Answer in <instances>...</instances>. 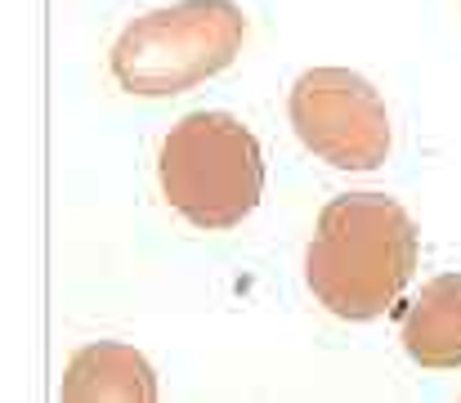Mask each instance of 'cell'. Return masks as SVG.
<instances>
[{"mask_svg": "<svg viewBox=\"0 0 461 403\" xmlns=\"http://www.w3.org/2000/svg\"><path fill=\"white\" fill-rule=\"evenodd\" d=\"M417 256L421 234L394 197L345 193L318 215L305 252V282L322 309L363 323L399 305L417 273Z\"/></svg>", "mask_w": 461, "mask_h": 403, "instance_id": "obj_1", "label": "cell"}, {"mask_svg": "<svg viewBox=\"0 0 461 403\" xmlns=\"http://www.w3.org/2000/svg\"><path fill=\"white\" fill-rule=\"evenodd\" d=\"M161 193L197 229L242 224L265 188L260 139L229 113H188L161 143Z\"/></svg>", "mask_w": 461, "mask_h": 403, "instance_id": "obj_2", "label": "cell"}, {"mask_svg": "<svg viewBox=\"0 0 461 403\" xmlns=\"http://www.w3.org/2000/svg\"><path fill=\"white\" fill-rule=\"evenodd\" d=\"M247 36V18L233 0H179L140 14L113 45V77L144 99L184 95L224 72Z\"/></svg>", "mask_w": 461, "mask_h": 403, "instance_id": "obj_3", "label": "cell"}, {"mask_svg": "<svg viewBox=\"0 0 461 403\" xmlns=\"http://www.w3.org/2000/svg\"><path fill=\"white\" fill-rule=\"evenodd\" d=\"M292 126L336 170H376L390 152V117L372 81L349 68H309L292 86Z\"/></svg>", "mask_w": 461, "mask_h": 403, "instance_id": "obj_4", "label": "cell"}, {"mask_svg": "<svg viewBox=\"0 0 461 403\" xmlns=\"http://www.w3.org/2000/svg\"><path fill=\"white\" fill-rule=\"evenodd\" d=\"M59 395L68 403H99V399H122V403H153L157 399V377L149 359L122 341H99L72 354Z\"/></svg>", "mask_w": 461, "mask_h": 403, "instance_id": "obj_5", "label": "cell"}, {"mask_svg": "<svg viewBox=\"0 0 461 403\" xmlns=\"http://www.w3.org/2000/svg\"><path fill=\"white\" fill-rule=\"evenodd\" d=\"M399 341L421 368H461V273H439L399 314Z\"/></svg>", "mask_w": 461, "mask_h": 403, "instance_id": "obj_6", "label": "cell"}]
</instances>
